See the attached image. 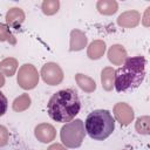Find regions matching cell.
<instances>
[{
  "label": "cell",
  "instance_id": "6da1fadb",
  "mask_svg": "<svg viewBox=\"0 0 150 150\" xmlns=\"http://www.w3.org/2000/svg\"><path fill=\"white\" fill-rule=\"evenodd\" d=\"M81 109V101L75 89H62L53 94L47 104L49 117L56 122H70Z\"/></svg>",
  "mask_w": 150,
  "mask_h": 150
},
{
  "label": "cell",
  "instance_id": "7a4b0ae2",
  "mask_svg": "<svg viewBox=\"0 0 150 150\" xmlns=\"http://www.w3.org/2000/svg\"><path fill=\"white\" fill-rule=\"evenodd\" d=\"M145 77V59L134 56L125 59L122 67L115 70L114 86L118 93L130 91L139 87Z\"/></svg>",
  "mask_w": 150,
  "mask_h": 150
},
{
  "label": "cell",
  "instance_id": "3957f363",
  "mask_svg": "<svg viewBox=\"0 0 150 150\" xmlns=\"http://www.w3.org/2000/svg\"><path fill=\"white\" fill-rule=\"evenodd\" d=\"M115 129V120L109 110L97 109L86 118V131L95 141H104Z\"/></svg>",
  "mask_w": 150,
  "mask_h": 150
},
{
  "label": "cell",
  "instance_id": "277c9868",
  "mask_svg": "<svg viewBox=\"0 0 150 150\" xmlns=\"http://www.w3.org/2000/svg\"><path fill=\"white\" fill-rule=\"evenodd\" d=\"M84 135H86L84 124L79 118H76L73 122L66 123L61 128V132H60L62 143L67 148H71V149L81 146V144L84 139Z\"/></svg>",
  "mask_w": 150,
  "mask_h": 150
},
{
  "label": "cell",
  "instance_id": "5b68a950",
  "mask_svg": "<svg viewBox=\"0 0 150 150\" xmlns=\"http://www.w3.org/2000/svg\"><path fill=\"white\" fill-rule=\"evenodd\" d=\"M18 83L22 89L26 90L35 88L39 83V73L36 68L29 63L21 66L18 73Z\"/></svg>",
  "mask_w": 150,
  "mask_h": 150
},
{
  "label": "cell",
  "instance_id": "8992f818",
  "mask_svg": "<svg viewBox=\"0 0 150 150\" xmlns=\"http://www.w3.org/2000/svg\"><path fill=\"white\" fill-rule=\"evenodd\" d=\"M41 77L49 86H57L63 80V71L57 63L48 62L41 68Z\"/></svg>",
  "mask_w": 150,
  "mask_h": 150
},
{
  "label": "cell",
  "instance_id": "52a82bcc",
  "mask_svg": "<svg viewBox=\"0 0 150 150\" xmlns=\"http://www.w3.org/2000/svg\"><path fill=\"white\" fill-rule=\"evenodd\" d=\"M114 112H115L116 120L122 125H127L134 120V111L131 107H129L127 103H117L114 107Z\"/></svg>",
  "mask_w": 150,
  "mask_h": 150
},
{
  "label": "cell",
  "instance_id": "ba28073f",
  "mask_svg": "<svg viewBox=\"0 0 150 150\" xmlns=\"http://www.w3.org/2000/svg\"><path fill=\"white\" fill-rule=\"evenodd\" d=\"M56 136L55 128L48 123H41L35 128V137L42 143H49L54 141Z\"/></svg>",
  "mask_w": 150,
  "mask_h": 150
},
{
  "label": "cell",
  "instance_id": "9c48e42d",
  "mask_svg": "<svg viewBox=\"0 0 150 150\" xmlns=\"http://www.w3.org/2000/svg\"><path fill=\"white\" fill-rule=\"evenodd\" d=\"M139 20H141V14L137 11H128L118 16L117 23L121 27L131 28V27H136L139 23Z\"/></svg>",
  "mask_w": 150,
  "mask_h": 150
},
{
  "label": "cell",
  "instance_id": "30bf717a",
  "mask_svg": "<svg viewBox=\"0 0 150 150\" xmlns=\"http://www.w3.org/2000/svg\"><path fill=\"white\" fill-rule=\"evenodd\" d=\"M23 20H25V13L21 8L13 7L6 14V22L9 27L19 28L20 25L23 22Z\"/></svg>",
  "mask_w": 150,
  "mask_h": 150
},
{
  "label": "cell",
  "instance_id": "8fae6325",
  "mask_svg": "<svg viewBox=\"0 0 150 150\" xmlns=\"http://www.w3.org/2000/svg\"><path fill=\"white\" fill-rule=\"evenodd\" d=\"M108 59L110 62H112L116 66H121L125 59H127V52L123 46L121 45H114L108 50Z\"/></svg>",
  "mask_w": 150,
  "mask_h": 150
},
{
  "label": "cell",
  "instance_id": "7c38bea8",
  "mask_svg": "<svg viewBox=\"0 0 150 150\" xmlns=\"http://www.w3.org/2000/svg\"><path fill=\"white\" fill-rule=\"evenodd\" d=\"M87 45V36L83 32L79 29H74L70 33V50H81Z\"/></svg>",
  "mask_w": 150,
  "mask_h": 150
},
{
  "label": "cell",
  "instance_id": "4fadbf2b",
  "mask_svg": "<svg viewBox=\"0 0 150 150\" xmlns=\"http://www.w3.org/2000/svg\"><path fill=\"white\" fill-rule=\"evenodd\" d=\"M104 52H105V43L102 40H95L89 45L87 55L91 60H97L104 54Z\"/></svg>",
  "mask_w": 150,
  "mask_h": 150
},
{
  "label": "cell",
  "instance_id": "5bb4252c",
  "mask_svg": "<svg viewBox=\"0 0 150 150\" xmlns=\"http://www.w3.org/2000/svg\"><path fill=\"white\" fill-rule=\"evenodd\" d=\"M114 80H115V69L111 67L104 68L101 73L102 88L107 91H110L114 87Z\"/></svg>",
  "mask_w": 150,
  "mask_h": 150
},
{
  "label": "cell",
  "instance_id": "9a60e30c",
  "mask_svg": "<svg viewBox=\"0 0 150 150\" xmlns=\"http://www.w3.org/2000/svg\"><path fill=\"white\" fill-rule=\"evenodd\" d=\"M75 80L79 84V87L83 90V91H87V93H93L95 89H96V83L93 79H90L89 76L87 75H83V74H76L75 75Z\"/></svg>",
  "mask_w": 150,
  "mask_h": 150
},
{
  "label": "cell",
  "instance_id": "2e32d148",
  "mask_svg": "<svg viewBox=\"0 0 150 150\" xmlns=\"http://www.w3.org/2000/svg\"><path fill=\"white\" fill-rule=\"evenodd\" d=\"M96 7H97V9H98V12L101 14L111 15V14L117 12L118 5L114 0H100V1H97Z\"/></svg>",
  "mask_w": 150,
  "mask_h": 150
},
{
  "label": "cell",
  "instance_id": "e0dca14e",
  "mask_svg": "<svg viewBox=\"0 0 150 150\" xmlns=\"http://www.w3.org/2000/svg\"><path fill=\"white\" fill-rule=\"evenodd\" d=\"M18 68V61L14 57H6L0 62V71L6 76H13Z\"/></svg>",
  "mask_w": 150,
  "mask_h": 150
},
{
  "label": "cell",
  "instance_id": "ac0fdd59",
  "mask_svg": "<svg viewBox=\"0 0 150 150\" xmlns=\"http://www.w3.org/2000/svg\"><path fill=\"white\" fill-rule=\"evenodd\" d=\"M30 105V97L28 94H22L16 97L13 102V109L15 111H23Z\"/></svg>",
  "mask_w": 150,
  "mask_h": 150
},
{
  "label": "cell",
  "instance_id": "d6986e66",
  "mask_svg": "<svg viewBox=\"0 0 150 150\" xmlns=\"http://www.w3.org/2000/svg\"><path fill=\"white\" fill-rule=\"evenodd\" d=\"M60 8L59 0H45L42 2V12L46 15H53L55 14Z\"/></svg>",
  "mask_w": 150,
  "mask_h": 150
},
{
  "label": "cell",
  "instance_id": "ffe728a7",
  "mask_svg": "<svg viewBox=\"0 0 150 150\" xmlns=\"http://www.w3.org/2000/svg\"><path fill=\"white\" fill-rule=\"evenodd\" d=\"M0 41H7L11 45H15L16 43V39L9 32L8 26H6V25H4L1 22H0Z\"/></svg>",
  "mask_w": 150,
  "mask_h": 150
},
{
  "label": "cell",
  "instance_id": "44dd1931",
  "mask_svg": "<svg viewBox=\"0 0 150 150\" xmlns=\"http://www.w3.org/2000/svg\"><path fill=\"white\" fill-rule=\"evenodd\" d=\"M149 117L148 116H143V117H139L137 118V122H136V130L137 132L139 134H143V135H148L149 134Z\"/></svg>",
  "mask_w": 150,
  "mask_h": 150
},
{
  "label": "cell",
  "instance_id": "7402d4cb",
  "mask_svg": "<svg viewBox=\"0 0 150 150\" xmlns=\"http://www.w3.org/2000/svg\"><path fill=\"white\" fill-rule=\"evenodd\" d=\"M8 138H9L8 130L4 125H0V146H5L8 143Z\"/></svg>",
  "mask_w": 150,
  "mask_h": 150
},
{
  "label": "cell",
  "instance_id": "603a6c76",
  "mask_svg": "<svg viewBox=\"0 0 150 150\" xmlns=\"http://www.w3.org/2000/svg\"><path fill=\"white\" fill-rule=\"evenodd\" d=\"M7 105H8L7 97L4 95V93L0 91V116H2L7 111Z\"/></svg>",
  "mask_w": 150,
  "mask_h": 150
},
{
  "label": "cell",
  "instance_id": "cb8c5ba5",
  "mask_svg": "<svg viewBox=\"0 0 150 150\" xmlns=\"http://www.w3.org/2000/svg\"><path fill=\"white\" fill-rule=\"evenodd\" d=\"M47 150H67L64 146H62L61 144H57V143H55V144H52Z\"/></svg>",
  "mask_w": 150,
  "mask_h": 150
},
{
  "label": "cell",
  "instance_id": "d4e9b609",
  "mask_svg": "<svg viewBox=\"0 0 150 150\" xmlns=\"http://www.w3.org/2000/svg\"><path fill=\"white\" fill-rule=\"evenodd\" d=\"M4 84H5V76H4V74L0 71V88H1Z\"/></svg>",
  "mask_w": 150,
  "mask_h": 150
}]
</instances>
